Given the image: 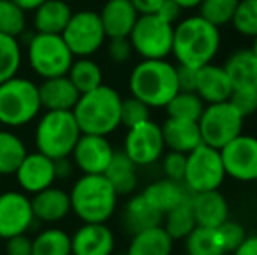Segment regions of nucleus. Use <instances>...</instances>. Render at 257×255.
<instances>
[{
  "label": "nucleus",
  "mask_w": 257,
  "mask_h": 255,
  "mask_svg": "<svg viewBox=\"0 0 257 255\" xmlns=\"http://www.w3.org/2000/svg\"><path fill=\"white\" fill-rule=\"evenodd\" d=\"M81 129L72 110H46L35 128V147L51 159L70 157Z\"/></svg>",
  "instance_id": "nucleus-6"
},
{
  "label": "nucleus",
  "mask_w": 257,
  "mask_h": 255,
  "mask_svg": "<svg viewBox=\"0 0 257 255\" xmlns=\"http://www.w3.org/2000/svg\"><path fill=\"white\" fill-rule=\"evenodd\" d=\"M189 197L163 215L161 225L165 227V231L172 236L173 241H182V239L186 238V236H189V232L196 227V220H194Z\"/></svg>",
  "instance_id": "nucleus-31"
},
{
  "label": "nucleus",
  "mask_w": 257,
  "mask_h": 255,
  "mask_svg": "<svg viewBox=\"0 0 257 255\" xmlns=\"http://www.w3.org/2000/svg\"><path fill=\"white\" fill-rule=\"evenodd\" d=\"M0 192H2V191H0Z\"/></svg>",
  "instance_id": "nucleus-56"
},
{
  "label": "nucleus",
  "mask_w": 257,
  "mask_h": 255,
  "mask_svg": "<svg viewBox=\"0 0 257 255\" xmlns=\"http://www.w3.org/2000/svg\"><path fill=\"white\" fill-rule=\"evenodd\" d=\"M196 95L205 103L226 102L233 95V86L226 70L219 63H206L196 70Z\"/></svg>",
  "instance_id": "nucleus-19"
},
{
  "label": "nucleus",
  "mask_w": 257,
  "mask_h": 255,
  "mask_svg": "<svg viewBox=\"0 0 257 255\" xmlns=\"http://www.w3.org/2000/svg\"><path fill=\"white\" fill-rule=\"evenodd\" d=\"M72 213L82 222L107 224L117 210L119 194L103 173H82L68 191Z\"/></svg>",
  "instance_id": "nucleus-3"
},
{
  "label": "nucleus",
  "mask_w": 257,
  "mask_h": 255,
  "mask_svg": "<svg viewBox=\"0 0 257 255\" xmlns=\"http://www.w3.org/2000/svg\"><path fill=\"white\" fill-rule=\"evenodd\" d=\"M121 150L139 168H147L159 163L163 154L166 152L161 124L149 119L139 126L128 128Z\"/></svg>",
  "instance_id": "nucleus-12"
},
{
  "label": "nucleus",
  "mask_w": 257,
  "mask_h": 255,
  "mask_svg": "<svg viewBox=\"0 0 257 255\" xmlns=\"http://www.w3.org/2000/svg\"><path fill=\"white\" fill-rule=\"evenodd\" d=\"M32 255H72L70 234L58 227L44 229L32 238Z\"/></svg>",
  "instance_id": "nucleus-34"
},
{
  "label": "nucleus",
  "mask_w": 257,
  "mask_h": 255,
  "mask_svg": "<svg viewBox=\"0 0 257 255\" xmlns=\"http://www.w3.org/2000/svg\"><path fill=\"white\" fill-rule=\"evenodd\" d=\"M220 152L213 147L200 143L196 149L186 154V173L182 184L189 194L217 191L226 182Z\"/></svg>",
  "instance_id": "nucleus-7"
},
{
  "label": "nucleus",
  "mask_w": 257,
  "mask_h": 255,
  "mask_svg": "<svg viewBox=\"0 0 257 255\" xmlns=\"http://www.w3.org/2000/svg\"><path fill=\"white\" fill-rule=\"evenodd\" d=\"M231 25L241 37L254 39L257 35V0H240Z\"/></svg>",
  "instance_id": "nucleus-39"
},
{
  "label": "nucleus",
  "mask_w": 257,
  "mask_h": 255,
  "mask_svg": "<svg viewBox=\"0 0 257 255\" xmlns=\"http://www.w3.org/2000/svg\"><path fill=\"white\" fill-rule=\"evenodd\" d=\"M107 39L128 37L140 14L130 0H107L98 13Z\"/></svg>",
  "instance_id": "nucleus-22"
},
{
  "label": "nucleus",
  "mask_w": 257,
  "mask_h": 255,
  "mask_svg": "<svg viewBox=\"0 0 257 255\" xmlns=\"http://www.w3.org/2000/svg\"><path fill=\"white\" fill-rule=\"evenodd\" d=\"M7 255H32V238L25 234H16L6 239Z\"/></svg>",
  "instance_id": "nucleus-45"
},
{
  "label": "nucleus",
  "mask_w": 257,
  "mask_h": 255,
  "mask_svg": "<svg viewBox=\"0 0 257 255\" xmlns=\"http://www.w3.org/2000/svg\"><path fill=\"white\" fill-rule=\"evenodd\" d=\"M196 70L198 68L177 65V81H179L180 91H194L196 89Z\"/></svg>",
  "instance_id": "nucleus-46"
},
{
  "label": "nucleus",
  "mask_w": 257,
  "mask_h": 255,
  "mask_svg": "<svg viewBox=\"0 0 257 255\" xmlns=\"http://www.w3.org/2000/svg\"><path fill=\"white\" fill-rule=\"evenodd\" d=\"M254 135H255V136H257V129H255V133H254Z\"/></svg>",
  "instance_id": "nucleus-54"
},
{
  "label": "nucleus",
  "mask_w": 257,
  "mask_h": 255,
  "mask_svg": "<svg viewBox=\"0 0 257 255\" xmlns=\"http://www.w3.org/2000/svg\"><path fill=\"white\" fill-rule=\"evenodd\" d=\"M72 13L67 0H46L34 11V28L37 34L61 35Z\"/></svg>",
  "instance_id": "nucleus-29"
},
{
  "label": "nucleus",
  "mask_w": 257,
  "mask_h": 255,
  "mask_svg": "<svg viewBox=\"0 0 257 255\" xmlns=\"http://www.w3.org/2000/svg\"><path fill=\"white\" fill-rule=\"evenodd\" d=\"M139 14H154L165 0H130Z\"/></svg>",
  "instance_id": "nucleus-49"
},
{
  "label": "nucleus",
  "mask_w": 257,
  "mask_h": 255,
  "mask_svg": "<svg viewBox=\"0 0 257 255\" xmlns=\"http://www.w3.org/2000/svg\"><path fill=\"white\" fill-rule=\"evenodd\" d=\"M103 175L119 194V197L130 196L139 187V166L122 150H115Z\"/></svg>",
  "instance_id": "nucleus-28"
},
{
  "label": "nucleus",
  "mask_w": 257,
  "mask_h": 255,
  "mask_svg": "<svg viewBox=\"0 0 257 255\" xmlns=\"http://www.w3.org/2000/svg\"><path fill=\"white\" fill-rule=\"evenodd\" d=\"M231 255H257V234H247Z\"/></svg>",
  "instance_id": "nucleus-48"
},
{
  "label": "nucleus",
  "mask_w": 257,
  "mask_h": 255,
  "mask_svg": "<svg viewBox=\"0 0 257 255\" xmlns=\"http://www.w3.org/2000/svg\"><path fill=\"white\" fill-rule=\"evenodd\" d=\"M159 163H161V171L165 175V178L182 182L184 173H186V154L166 150L161 159H159Z\"/></svg>",
  "instance_id": "nucleus-41"
},
{
  "label": "nucleus",
  "mask_w": 257,
  "mask_h": 255,
  "mask_svg": "<svg viewBox=\"0 0 257 255\" xmlns=\"http://www.w3.org/2000/svg\"><path fill=\"white\" fill-rule=\"evenodd\" d=\"M21 62H23V53L20 41L11 35L0 34V84L18 75Z\"/></svg>",
  "instance_id": "nucleus-36"
},
{
  "label": "nucleus",
  "mask_w": 257,
  "mask_h": 255,
  "mask_svg": "<svg viewBox=\"0 0 257 255\" xmlns=\"http://www.w3.org/2000/svg\"><path fill=\"white\" fill-rule=\"evenodd\" d=\"M61 37L74 58H91L107 42L98 13L89 9L72 13L67 27L61 32Z\"/></svg>",
  "instance_id": "nucleus-11"
},
{
  "label": "nucleus",
  "mask_w": 257,
  "mask_h": 255,
  "mask_svg": "<svg viewBox=\"0 0 257 255\" xmlns=\"http://www.w3.org/2000/svg\"><path fill=\"white\" fill-rule=\"evenodd\" d=\"M30 201L35 220L46 222V224H56V222L67 218V215H70L72 211L68 192L56 185H51L44 191L34 194Z\"/></svg>",
  "instance_id": "nucleus-20"
},
{
  "label": "nucleus",
  "mask_w": 257,
  "mask_h": 255,
  "mask_svg": "<svg viewBox=\"0 0 257 255\" xmlns=\"http://www.w3.org/2000/svg\"><path fill=\"white\" fill-rule=\"evenodd\" d=\"M114 152L115 149L112 147L108 136L81 133L70 157L81 173L100 175L105 173Z\"/></svg>",
  "instance_id": "nucleus-15"
},
{
  "label": "nucleus",
  "mask_w": 257,
  "mask_h": 255,
  "mask_svg": "<svg viewBox=\"0 0 257 255\" xmlns=\"http://www.w3.org/2000/svg\"><path fill=\"white\" fill-rule=\"evenodd\" d=\"M154 14H158L161 20L175 25L177 21L182 18V7H180L177 2H173V0H165V2L159 6V9L156 11Z\"/></svg>",
  "instance_id": "nucleus-47"
},
{
  "label": "nucleus",
  "mask_w": 257,
  "mask_h": 255,
  "mask_svg": "<svg viewBox=\"0 0 257 255\" xmlns=\"http://www.w3.org/2000/svg\"><path fill=\"white\" fill-rule=\"evenodd\" d=\"M27 28V13L11 0H0V34L20 37Z\"/></svg>",
  "instance_id": "nucleus-38"
},
{
  "label": "nucleus",
  "mask_w": 257,
  "mask_h": 255,
  "mask_svg": "<svg viewBox=\"0 0 257 255\" xmlns=\"http://www.w3.org/2000/svg\"><path fill=\"white\" fill-rule=\"evenodd\" d=\"M222 46L220 28L208 23L200 14L180 18L173 27L172 56L177 65L200 68L217 58Z\"/></svg>",
  "instance_id": "nucleus-1"
},
{
  "label": "nucleus",
  "mask_w": 257,
  "mask_h": 255,
  "mask_svg": "<svg viewBox=\"0 0 257 255\" xmlns=\"http://www.w3.org/2000/svg\"><path fill=\"white\" fill-rule=\"evenodd\" d=\"M173 27L158 14H140L128 39L133 53L142 60H166L172 56Z\"/></svg>",
  "instance_id": "nucleus-9"
},
{
  "label": "nucleus",
  "mask_w": 257,
  "mask_h": 255,
  "mask_svg": "<svg viewBox=\"0 0 257 255\" xmlns=\"http://www.w3.org/2000/svg\"><path fill=\"white\" fill-rule=\"evenodd\" d=\"M173 2L179 4L182 7V11H191V9H198L201 0H173Z\"/></svg>",
  "instance_id": "nucleus-51"
},
{
  "label": "nucleus",
  "mask_w": 257,
  "mask_h": 255,
  "mask_svg": "<svg viewBox=\"0 0 257 255\" xmlns=\"http://www.w3.org/2000/svg\"><path fill=\"white\" fill-rule=\"evenodd\" d=\"M67 2H74V0H67Z\"/></svg>",
  "instance_id": "nucleus-53"
},
{
  "label": "nucleus",
  "mask_w": 257,
  "mask_h": 255,
  "mask_svg": "<svg viewBox=\"0 0 257 255\" xmlns=\"http://www.w3.org/2000/svg\"><path fill=\"white\" fill-rule=\"evenodd\" d=\"M81 93L68 75L42 79L39 84V98L44 110H74Z\"/></svg>",
  "instance_id": "nucleus-23"
},
{
  "label": "nucleus",
  "mask_w": 257,
  "mask_h": 255,
  "mask_svg": "<svg viewBox=\"0 0 257 255\" xmlns=\"http://www.w3.org/2000/svg\"><path fill=\"white\" fill-rule=\"evenodd\" d=\"M186 255H229L220 238L219 229L196 225L182 239Z\"/></svg>",
  "instance_id": "nucleus-30"
},
{
  "label": "nucleus",
  "mask_w": 257,
  "mask_h": 255,
  "mask_svg": "<svg viewBox=\"0 0 257 255\" xmlns=\"http://www.w3.org/2000/svg\"><path fill=\"white\" fill-rule=\"evenodd\" d=\"M11 2H14L18 7H21L25 13H34V11L37 9L41 4H44L46 0H11Z\"/></svg>",
  "instance_id": "nucleus-50"
},
{
  "label": "nucleus",
  "mask_w": 257,
  "mask_h": 255,
  "mask_svg": "<svg viewBox=\"0 0 257 255\" xmlns=\"http://www.w3.org/2000/svg\"><path fill=\"white\" fill-rule=\"evenodd\" d=\"M35 217L30 196L23 191L0 192V238L25 234L34 225Z\"/></svg>",
  "instance_id": "nucleus-14"
},
{
  "label": "nucleus",
  "mask_w": 257,
  "mask_h": 255,
  "mask_svg": "<svg viewBox=\"0 0 257 255\" xmlns=\"http://www.w3.org/2000/svg\"><path fill=\"white\" fill-rule=\"evenodd\" d=\"M121 255H126V253H121Z\"/></svg>",
  "instance_id": "nucleus-55"
},
{
  "label": "nucleus",
  "mask_w": 257,
  "mask_h": 255,
  "mask_svg": "<svg viewBox=\"0 0 257 255\" xmlns=\"http://www.w3.org/2000/svg\"><path fill=\"white\" fill-rule=\"evenodd\" d=\"M161 222L163 215L147 203L142 194H130L122 208V225L130 234H135L154 225H161Z\"/></svg>",
  "instance_id": "nucleus-26"
},
{
  "label": "nucleus",
  "mask_w": 257,
  "mask_h": 255,
  "mask_svg": "<svg viewBox=\"0 0 257 255\" xmlns=\"http://www.w3.org/2000/svg\"><path fill=\"white\" fill-rule=\"evenodd\" d=\"M67 75L81 95L103 84L102 67L91 58H74Z\"/></svg>",
  "instance_id": "nucleus-33"
},
{
  "label": "nucleus",
  "mask_w": 257,
  "mask_h": 255,
  "mask_svg": "<svg viewBox=\"0 0 257 255\" xmlns=\"http://www.w3.org/2000/svg\"><path fill=\"white\" fill-rule=\"evenodd\" d=\"M250 51L255 55V58H257V35L254 39H252V46H250Z\"/></svg>",
  "instance_id": "nucleus-52"
},
{
  "label": "nucleus",
  "mask_w": 257,
  "mask_h": 255,
  "mask_svg": "<svg viewBox=\"0 0 257 255\" xmlns=\"http://www.w3.org/2000/svg\"><path fill=\"white\" fill-rule=\"evenodd\" d=\"M14 175H16L18 185L21 191L25 194H30V196L51 187L58 178L54 159L41 154L39 150L27 152L18 170L14 171Z\"/></svg>",
  "instance_id": "nucleus-16"
},
{
  "label": "nucleus",
  "mask_w": 257,
  "mask_h": 255,
  "mask_svg": "<svg viewBox=\"0 0 257 255\" xmlns=\"http://www.w3.org/2000/svg\"><path fill=\"white\" fill-rule=\"evenodd\" d=\"M238 2L240 0H201L198 14L205 18L208 23L215 25L217 28H222L226 25H231Z\"/></svg>",
  "instance_id": "nucleus-37"
},
{
  "label": "nucleus",
  "mask_w": 257,
  "mask_h": 255,
  "mask_svg": "<svg viewBox=\"0 0 257 255\" xmlns=\"http://www.w3.org/2000/svg\"><path fill=\"white\" fill-rule=\"evenodd\" d=\"M161 133L166 150H173V152L189 154L200 143H203L196 121L166 117L161 123Z\"/></svg>",
  "instance_id": "nucleus-24"
},
{
  "label": "nucleus",
  "mask_w": 257,
  "mask_h": 255,
  "mask_svg": "<svg viewBox=\"0 0 257 255\" xmlns=\"http://www.w3.org/2000/svg\"><path fill=\"white\" fill-rule=\"evenodd\" d=\"M121 102L122 96L117 89L107 84L79 96L74 107V117L81 133L108 136L121 128Z\"/></svg>",
  "instance_id": "nucleus-4"
},
{
  "label": "nucleus",
  "mask_w": 257,
  "mask_h": 255,
  "mask_svg": "<svg viewBox=\"0 0 257 255\" xmlns=\"http://www.w3.org/2000/svg\"><path fill=\"white\" fill-rule=\"evenodd\" d=\"M130 95L149 109H165L166 103L180 91L177 65L166 60H142L132 68L128 77Z\"/></svg>",
  "instance_id": "nucleus-2"
},
{
  "label": "nucleus",
  "mask_w": 257,
  "mask_h": 255,
  "mask_svg": "<svg viewBox=\"0 0 257 255\" xmlns=\"http://www.w3.org/2000/svg\"><path fill=\"white\" fill-rule=\"evenodd\" d=\"M27 152L23 140L16 133L11 129H0V177L14 175Z\"/></svg>",
  "instance_id": "nucleus-32"
},
{
  "label": "nucleus",
  "mask_w": 257,
  "mask_h": 255,
  "mask_svg": "<svg viewBox=\"0 0 257 255\" xmlns=\"http://www.w3.org/2000/svg\"><path fill=\"white\" fill-rule=\"evenodd\" d=\"M42 110L39 86L27 77L7 79L0 84V124L11 128L27 126Z\"/></svg>",
  "instance_id": "nucleus-5"
},
{
  "label": "nucleus",
  "mask_w": 257,
  "mask_h": 255,
  "mask_svg": "<svg viewBox=\"0 0 257 255\" xmlns=\"http://www.w3.org/2000/svg\"><path fill=\"white\" fill-rule=\"evenodd\" d=\"M72 255H112L115 248L114 231L107 224L82 222L70 236Z\"/></svg>",
  "instance_id": "nucleus-17"
},
{
  "label": "nucleus",
  "mask_w": 257,
  "mask_h": 255,
  "mask_svg": "<svg viewBox=\"0 0 257 255\" xmlns=\"http://www.w3.org/2000/svg\"><path fill=\"white\" fill-rule=\"evenodd\" d=\"M233 91H257V58L250 48L233 51L222 63Z\"/></svg>",
  "instance_id": "nucleus-21"
},
{
  "label": "nucleus",
  "mask_w": 257,
  "mask_h": 255,
  "mask_svg": "<svg viewBox=\"0 0 257 255\" xmlns=\"http://www.w3.org/2000/svg\"><path fill=\"white\" fill-rule=\"evenodd\" d=\"M217 229H219L220 238H222L227 253H233L234 248H236V246L245 239V236H247L245 227L236 220H226L220 227H217Z\"/></svg>",
  "instance_id": "nucleus-42"
},
{
  "label": "nucleus",
  "mask_w": 257,
  "mask_h": 255,
  "mask_svg": "<svg viewBox=\"0 0 257 255\" xmlns=\"http://www.w3.org/2000/svg\"><path fill=\"white\" fill-rule=\"evenodd\" d=\"M30 68L41 79L67 75L74 62V55L63 37L58 34H37L32 35L27 48Z\"/></svg>",
  "instance_id": "nucleus-8"
},
{
  "label": "nucleus",
  "mask_w": 257,
  "mask_h": 255,
  "mask_svg": "<svg viewBox=\"0 0 257 255\" xmlns=\"http://www.w3.org/2000/svg\"><path fill=\"white\" fill-rule=\"evenodd\" d=\"M206 103L196 91H179L163 110L166 112V117H175V119H187V121H196L203 114Z\"/></svg>",
  "instance_id": "nucleus-35"
},
{
  "label": "nucleus",
  "mask_w": 257,
  "mask_h": 255,
  "mask_svg": "<svg viewBox=\"0 0 257 255\" xmlns=\"http://www.w3.org/2000/svg\"><path fill=\"white\" fill-rule=\"evenodd\" d=\"M229 102L245 119L257 114V91H233Z\"/></svg>",
  "instance_id": "nucleus-44"
},
{
  "label": "nucleus",
  "mask_w": 257,
  "mask_h": 255,
  "mask_svg": "<svg viewBox=\"0 0 257 255\" xmlns=\"http://www.w3.org/2000/svg\"><path fill=\"white\" fill-rule=\"evenodd\" d=\"M245 121L247 119L238 112L229 100L219 103H206L203 114L198 119L201 142L220 150L227 142L243 133Z\"/></svg>",
  "instance_id": "nucleus-10"
},
{
  "label": "nucleus",
  "mask_w": 257,
  "mask_h": 255,
  "mask_svg": "<svg viewBox=\"0 0 257 255\" xmlns=\"http://www.w3.org/2000/svg\"><path fill=\"white\" fill-rule=\"evenodd\" d=\"M226 177L231 180L250 184L257 180V136L241 133L219 150Z\"/></svg>",
  "instance_id": "nucleus-13"
},
{
  "label": "nucleus",
  "mask_w": 257,
  "mask_h": 255,
  "mask_svg": "<svg viewBox=\"0 0 257 255\" xmlns=\"http://www.w3.org/2000/svg\"><path fill=\"white\" fill-rule=\"evenodd\" d=\"M107 56L112 63L122 65L132 60V56L135 55L132 48V42L128 37H115V39H107Z\"/></svg>",
  "instance_id": "nucleus-43"
},
{
  "label": "nucleus",
  "mask_w": 257,
  "mask_h": 255,
  "mask_svg": "<svg viewBox=\"0 0 257 255\" xmlns=\"http://www.w3.org/2000/svg\"><path fill=\"white\" fill-rule=\"evenodd\" d=\"M140 194L161 215H165L166 211H170L191 196L182 182L170 180V178H159V180L151 182Z\"/></svg>",
  "instance_id": "nucleus-25"
},
{
  "label": "nucleus",
  "mask_w": 257,
  "mask_h": 255,
  "mask_svg": "<svg viewBox=\"0 0 257 255\" xmlns=\"http://www.w3.org/2000/svg\"><path fill=\"white\" fill-rule=\"evenodd\" d=\"M189 201H191V208H193L196 225L215 229L220 227L226 220H229V213H231L229 201L220 192V189L191 194Z\"/></svg>",
  "instance_id": "nucleus-18"
},
{
  "label": "nucleus",
  "mask_w": 257,
  "mask_h": 255,
  "mask_svg": "<svg viewBox=\"0 0 257 255\" xmlns=\"http://www.w3.org/2000/svg\"><path fill=\"white\" fill-rule=\"evenodd\" d=\"M175 241L163 225L144 229L132 234L126 255H172Z\"/></svg>",
  "instance_id": "nucleus-27"
},
{
  "label": "nucleus",
  "mask_w": 257,
  "mask_h": 255,
  "mask_svg": "<svg viewBox=\"0 0 257 255\" xmlns=\"http://www.w3.org/2000/svg\"><path fill=\"white\" fill-rule=\"evenodd\" d=\"M151 112L153 109H149L144 102L130 95L121 102V126H124L126 129L139 126L151 119Z\"/></svg>",
  "instance_id": "nucleus-40"
}]
</instances>
